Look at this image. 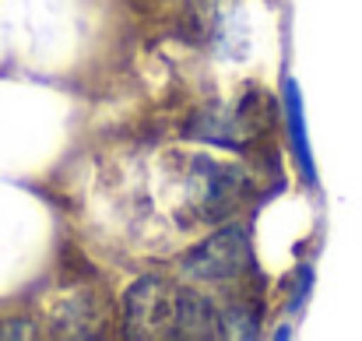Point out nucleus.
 <instances>
[{
    "mask_svg": "<svg viewBox=\"0 0 362 341\" xmlns=\"http://www.w3.org/2000/svg\"><path fill=\"white\" fill-rule=\"evenodd\" d=\"M208 169V180H204V215L215 219V215H233L236 204L243 201V173L233 166H204Z\"/></svg>",
    "mask_w": 362,
    "mask_h": 341,
    "instance_id": "4",
    "label": "nucleus"
},
{
    "mask_svg": "<svg viewBox=\"0 0 362 341\" xmlns=\"http://www.w3.org/2000/svg\"><path fill=\"white\" fill-rule=\"evenodd\" d=\"M250 271V239L243 229H222L183 257V274L197 282H233Z\"/></svg>",
    "mask_w": 362,
    "mask_h": 341,
    "instance_id": "1",
    "label": "nucleus"
},
{
    "mask_svg": "<svg viewBox=\"0 0 362 341\" xmlns=\"http://www.w3.org/2000/svg\"><path fill=\"white\" fill-rule=\"evenodd\" d=\"M222 310L201 292H176L169 338H218Z\"/></svg>",
    "mask_w": 362,
    "mask_h": 341,
    "instance_id": "3",
    "label": "nucleus"
},
{
    "mask_svg": "<svg viewBox=\"0 0 362 341\" xmlns=\"http://www.w3.org/2000/svg\"><path fill=\"white\" fill-rule=\"evenodd\" d=\"M173 299L176 292L158 278H141L127 289L123 299V320L130 338H169L173 328Z\"/></svg>",
    "mask_w": 362,
    "mask_h": 341,
    "instance_id": "2",
    "label": "nucleus"
},
{
    "mask_svg": "<svg viewBox=\"0 0 362 341\" xmlns=\"http://www.w3.org/2000/svg\"><path fill=\"white\" fill-rule=\"evenodd\" d=\"M99 328V310L92 296H74L57 310V335L67 338H92Z\"/></svg>",
    "mask_w": 362,
    "mask_h": 341,
    "instance_id": "5",
    "label": "nucleus"
},
{
    "mask_svg": "<svg viewBox=\"0 0 362 341\" xmlns=\"http://www.w3.org/2000/svg\"><path fill=\"white\" fill-rule=\"evenodd\" d=\"M35 328L28 320H4L0 324V338H32Z\"/></svg>",
    "mask_w": 362,
    "mask_h": 341,
    "instance_id": "7",
    "label": "nucleus"
},
{
    "mask_svg": "<svg viewBox=\"0 0 362 341\" xmlns=\"http://www.w3.org/2000/svg\"><path fill=\"white\" fill-rule=\"evenodd\" d=\"M285 116H288V134H292V148H296V162L303 169V176L313 183V155H310V141H306V120H303V99L296 81H285Z\"/></svg>",
    "mask_w": 362,
    "mask_h": 341,
    "instance_id": "6",
    "label": "nucleus"
}]
</instances>
